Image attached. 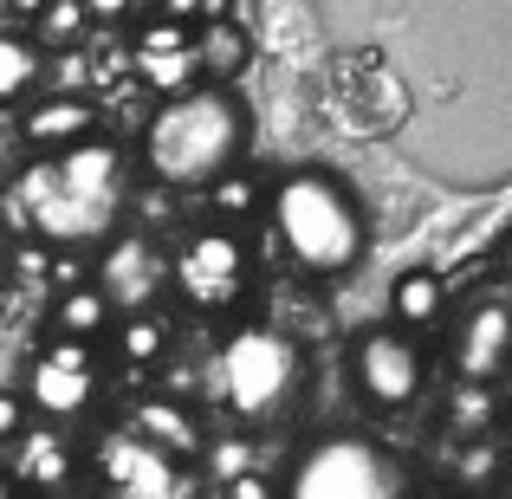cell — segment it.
Segmentation results:
<instances>
[{
    "label": "cell",
    "instance_id": "6da1fadb",
    "mask_svg": "<svg viewBox=\"0 0 512 499\" xmlns=\"http://www.w3.org/2000/svg\"><path fill=\"white\" fill-rule=\"evenodd\" d=\"M240 150H247V117L214 85L175 91L143 130V163L163 188H214L221 175H234Z\"/></svg>",
    "mask_w": 512,
    "mask_h": 499
},
{
    "label": "cell",
    "instance_id": "7a4b0ae2",
    "mask_svg": "<svg viewBox=\"0 0 512 499\" xmlns=\"http://www.w3.org/2000/svg\"><path fill=\"white\" fill-rule=\"evenodd\" d=\"M273 234L286 247V260L305 279H338L363 260L370 247V221L363 201L350 195L331 169H292L273 188Z\"/></svg>",
    "mask_w": 512,
    "mask_h": 499
},
{
    "label": "cell",
    "instance_id": "3957f363",
    "mask_svg": "<svg viewBox=\"0 0 512 499\" xmlns=\"http://www.w3.org/2000/svg\"><path fill=\"white\" fill-rule=\"evenodd\" d=\"M305 389V350L273 325H240L227 331L221 357H214V396L234 422L273 428L279 415H292Z\"/></svg>",
    "mask_w": 512,
    "mask_h": 499
},
{
    "label": "cell",
    "instance_id": "277c9868",
    "mask_svg": "<svg viewBox=\"0 0 512 499\" xmlns=\"http://www.w3.org/2000/svg\"><path fill=\"white\" fill-rule=\"evenodd\" d=\"M279 499H409V474L383 441L331 428L299 448V461L279 480Z\"/></svg>",
    "mask_w": 512,
    "mask_h": 499
},
{
    "label": "cell",
    "instance_id": "5b68a950",
    "mask_svg": "<svg viewBox=\"0 0 512 499\" xmlns=\"http://www.w3.org/2000/svg\"><path fill=\"white\" fill-rule=\"evenodd\" d=\"M169 286L182 292L195 312H234L253 286L247 240H240L234 227H195L169 260Z\"/></svg>",
    "mask_w": 512,
    "mask_h": 499
},
{
    "label": "cell",
    "instance_id": "8992f818",
    "mask_svg": "<svg viewBox=\"0 0 512 499\" xmlns=\"http://www.w3.org/2000/svg\"><path fill=\"white\" fill-rule=\"evenodd\" d=\"M91 480H98L104 499H195L188 461L137 441L130 428H104L91 441Z\"/></svg>",
    "mask_w": 512,
    "mask_h": 499
},
{
    "label": "cell",
    "instance_id": "52a82bcc",
    "mask_svg": "<svg viewBox=\"0 0 512 499\" xmlns=\"http://www.w3.org/2000/svg\"><path fill=\"white\" fill-rule=\"evenodd\" d=\"M13 208H20V221L33 227L46 247H59V253L104 247V240L117 234V221H124V208H104V201L65 195V188L46 175V163H33V169L20 175V195H13Z\"/></svg>",
    "mask_w": 512,
    "mask_h": 499
},
{
    "label": "cell",
    "instance_id": "ba28073f",
    "mask_svg": "<svg viewBox=\"0 0 512 499\" xmlns=\"http://www.w3.org/2000/svg\"><path fill=\"white\" fill-rule=\"evenodd\" d=\"M104 376H98V350L91 344H65V337H52V344L33 350V363H26V415H39V422H78V415L98 402Z\"/></svg>",
    "mask_w": 512,
    "mask_h": 499
},
{
    "label": "cell",
    "instance_id": "9c48e42d",
    "mask_svg": "<svg viewBox=\"0 0 512 499\" xmlns=\"http://www.w3.org/2000/svg\"><path fill=\"white\" fill-rule=\"evenodd\" d=\"M331 98H338V124L363 130V137L396 130L402 111H409V85L396 78V65H389L383 52H350V59H338V72H331Z\"/></svg>",
    "mask_w": 512,
    "mask_h": 499
},
{
    "label": "cell",
    "instance_id": "30bf717a",
    "mask_svg": "<svg viewBox=\"0 0 512 499\" xmlns=\"http://www.w3.org/2000/svg\"><path fill=\"white\" fill-rule=\"evenodd\" d=\"M350 376H357V389L376 409H409L428 383V363H422V344H415V337L383 325V331H363L357 344H350Z\"/></svg>",
    "mask_w": 512,
    "mask_h": 499
},
{
    "label": "cell",
    "instance_id": "8fae6325",
    "mask_svg": "<svg viewBox=\"0 0 512 499\" xmlns=\"http://www.w3.org/2000/svg\"><path fill=\"white\" fill-rule=\"evenodd\" d=\"M0 474H7V487L26 493V499H59V493L78 487V448L59 435V428H33L26 422L20 435L7 441Z\"/></svg>",
    "mask_w": 512,
    "mask_h": 499
},
{
    "label": "cell",
    "instance_id": "7c38bea8",
    "mask_svg": "<svg viewBox=\"0 0 512 499\" xmlns=\"http://www.w3.org/2000/svg\"><path fill=\"white\" fill-rule=\"evenodd\" d=\"M91 286L104 292V305H111L117 318H124V312H150V299L169 286V260L143 234H111Z\"/></svg>",
    "mask_w": 512,
    "mask_h": 499
},
{
    "label": "cell",
    "instance_id": "4fadbf2b",
    "mask_svg": "<svg viewBox=\"0 0 512 499\" xmlns=\"http://www.w3.org/2000/svg\"><path fill=\"white\" fill-rule=\"evenodd\" d=\"M506 344H512L506 299H500V292H487L480 305H467L461 325H454V337H448V363H454V376H461V383L493 389V383H500V370H506Z\"/></svg>",
    "mask_w": 512,
    "mask_h": 499
},
{
    "label": "cell",
    "instance_id": "5bb4252c",
    "mask_svg": "<svg viewBox=\"0 0 512 499\" xmlns=\"http://www.w3.org/2000/svg\"><path fill=\"white\" fill-rule=\"evenodd\" d=\"M46 175L78 201H104V208H124V150L111 137H85L72 150H59L46 163Z\"/></svg>",
    "mask_w": 512,
    "mask_h": 499
},
{
    "label": "cell",
    "instance_id": "9a60e30c",
    "mask_svg": "<svg viewBox=\"0 0 512 499\" xmlns=\"http://www.w3.org/2000/svg\"><path fill=\"white\" fill-rule=\"evenodd\" d=\"M20 137L33 143V150H72V143L98 137V104L78 98V91H52V98H33L20 111Z\"/></svg>",
    "mask_w": 512,
    "mask_h": 499
},
{
    "label": "cell",
    "instance_id": "2e32d148",
    "mask_svg": "<svg viewBox=\"0 0 512 499\" xmlns=\"http://www.w3.org/2000/svg\"><path fill=\"white\" fill-rule=\"evenodd\" d=\"M130 65H137V78L150 91H163V98H175V91L195 85V59H188V26L175 20H150L137 33V46H130Z\"/></svg>",
    "mask_w": 512,
    "mask_h": 499
},
{
    "label": "cell",
    "instance_id": "e0dca14e",
    "mask_svg": "<svg viewBox=\"0 0 512 499\" xmlns=\"http://www.w3.org/2000/svg\"><path fill=\"white\" fill-rule=\"evenodd\" d=\"M124 428L137 441H150V448L175 454V461H195L201 454V422H195V409H188L182 396H143Z\"/></svg>",
    "mask_w": 512,
    "mask_h": 499
},
{
    "label": "cell",
    "instance_id": "ac0fdd59",
    "mask_svg": "<svg viewBox=\"0 0 512 499\" xmlns=\"http://www.w3.org/2000/svg\"><path fill=\"white\" fill-rule=\"evenodd\" d=\"M441 312H448V279H441L435 266H402V273L389 279V331L415 337V331L435 325Z\"/></svg>",
    "mask_w": 512,
    "mask_h": 499
},
{
    "label": "cell",
    "instance_id": "d6986e66",
    "mask_svg": "<svg viewBox=\"0 0 512 499\" xmlns=\"http://www.w3.org/2000/svg\"><path fill=\"white\" fill-rule=\"evenodd\" d=\"M188 59H195V78H208V85L221 91L227 78L247 72L253 39H247L240 20H214V26H195V33H188Z\"/></svg>",
    "mask_w": 512,
    "mask_h": 499
},
{
    "label": "cell",
    "instance_id": "ffe728a7",
    "mask_svg": "<svg viewBox=\"0 0 512 499\" xmlns=\"http://www.w3.org/2000/svg\"><path fill=\"white\" fill-rule=\"evenodd\" d=\"M111 305H104V292L91 286V279H78V286L59 292V305H52V337H65V344H98L104 331H111Z\"/></svg>",
    "mask_w": 512,
    "mask_h": 499
},
{
    "label": "cell",
    "instance_id": "44dd1931",
    "mask_svg": "<svg viewBox=\"0 0 512 499\" xmlns=\"http://www.w3.org/2000/svg\"><path fill=\"white\" fill-rule=\"evenodd\" d=\"M111 337H117V357L124 363H137V370H150V363H163L169 357V318L163 312H124V318H111Z\"/></svg>",
    "mask_w": 512,
    "mask_h": 499
},
{
    "label": "cell",
    "instance_id": "7402d4cb",
    "mask_svg": "<svg viewBox=\"0 0 512 499\" xmlns=\"http://www.w3.org/2000/svg\"><path fill=\"white\" fill-rule=\"evenodd\" d=\"M46 78V52L26 33H0V104H26Z\"/></svg>",
    "mask_w": 512,
    "mask_h": 499
},
{
    "label": "cell",
    "instance_id": "603a6c76",
    "mask_svg": "<svg viewBox=\"0 0 512 499\" xmlns=\"http://www.w3.org/2000/svg\"><path fill=\"white\" fill-rule=\"evenodd\" d=\"M493 474H500V448H493V435L461 441V454H454V493L487 499L493 493Z\"/></svg>",
    "mask_w": 512,
    "mask_h": 499
},
{
    "label": "cell",
    "instance_id": "cb8c5ba5",
    "mask_svg": "<svg viewBox=\"0 0 512 499\" xmlns=\"http://www.w3.org/2000/svg\"><path fill=\"white\" fill-rule=\"evenodd\" d=\"M85 7H78V0H46V13H39L33 20V46L39 52H65V46H78V39H85Z\"/></svg>",
    "mask_w": 512,
    "mask_h": 499
},
{
    "label": "cell",
    "instance_id": "d4e9b609",
    "mask_svg": "<svg viewBox=\"0 0 512 499\" xmlns=\"http://www.w3.org/2000/svg\"><path fill=\"white\" fill-rule=\"evenodd\" d=\"M448 428L461 441H480V435H487V428H493V389H480V383H461V389H454V396H448Z\"/></svg>",
    "mask_w": 512,
    "mask_h": 499
},
{
    "label": "cell",
    "instance_id": "484cf974",
    "mask_svg": "<svg viewBox=\"0 0 512 499\" xmlns=\"http://www.w3.org/2000/svg\"><path fill=\"white\" fill-rule=\"evenodd\" d=\"M221 499H279V480H266V474H227Z\"/></svg>",
    "mask_w": 512,
    "mask_h": 499
},
{
    "label": "cell",
    "instance_id": "4316f807",
    "mask_svg": "<svg viewBox=\"0 0 512 499\" xmlns=\"http://www.w3.org/2000/svg\"><path fill=\"white\" fill-rule=\"evenodd\" d=\"M247 201H253L247 182H234V175H221V182H214V208H221V214H240Z\"/></svg>",
    "mask_w": 512,
    "mask_h": 499
},
{
    "label": "cell",
    "instance_id": "83f0119b",
    "mask_svg": "<svg viewBox=\"0 0 512 499\" xmlns=\"http://www.w3.org/2000/svg\"><path fill=\"white\" fill-rule=\"evenodd\" d=\"M26 428V402L20 396H7V389H0V448H7L13 435H20Z\"/></svg>",
    "mask_w": 512,
    "mask_h": 499
},
{
    "label": "cell",
    "instance_id": "f1b7e54d",
    "mask_svg": "<svg viewBox=\"0 0 512 499\" xmlns=\"http://www.w3.org/2000/svg\"><path fill=\"white\" fill-rule=\"evenodd\" d=\"M78 7H85V20H104V26H111V20H124L137 0H78Z\"/></svg>",
    "mask_w": 512,
    "mask_h": 499
},
{
    "label": "cell",
    "instance_id": "f546056e",
    "mask_svg": "<svg viewBox=\"0 0 512 499\" xmlns=\"http://www.w3.org/2000/svg\"><path fill=\"white\" fill-rule=\"evenodd\" d=\"M214 20H234V0H195V26H214Z\"/></svg>",
    "mask_w": 512,
    "mask_h": 499
},
{
    "label": "cell",
    "instance_id": "4dcf8cb0",
    "mask_svg": "<svg viewBox=\"0 0 512 499\" xmlns=\"http://www.w3.org/2000/svg\"><path fill=\"white\" fill-rule=\"evenodd\" d=\"M13 13H20V20H39V13H46V0H7Z\"/></svg>",
    "mask_w": 512,
    "mask_h": 499
},
{
    "label": "cell",
    "instance_id": "1f68e13d",
    "mask_svg": "<svg viewBox=\"0 0 512 499\" xmlns=\"http://www.w3.org/2000/svg\"><path fill=\"white\" fill-rule=\"evenodd\" d=\"M0 499H13V487H7V474H0Z\"/></svg>",
    "mask_w": 512,
    "mask_h": 499
},
{
    "label": "cell",
    "instance_id": "d6a6232c",
    "mask_svg": "<svg viewBox=\"0 0 512 499\" xmlns=\"http://www.w3.org/2000/svg\"><path fill=\"white\" fill-rule=\"evenodd\" d=\"M428 499H467V493H428Z\"/></svg>",
    "mask_w": 512,
    "mask_h": 499
},
{
    "label": "cell",
    "instance_id": "836d02e7",
    "mask_svg": "<svg viewBox=\"0 0 512 499\" xmlns=\"http://www.w3.org/2000/svg\"><path fill=\"white\" fill-rule=\"evenodd\" d=\"M0 286H7V253H0Z\"/></svg>",
    "mask_w": 512,
    "mask_h": 499
}]
</instances>
